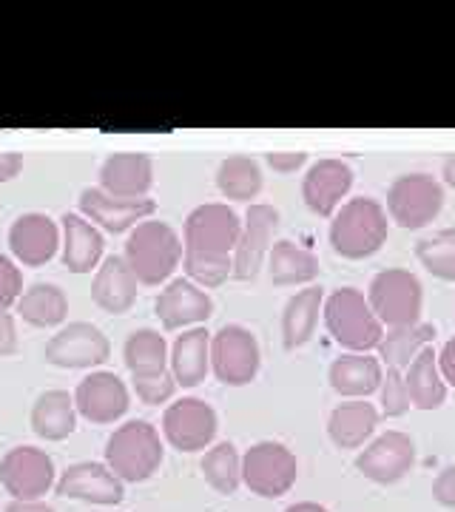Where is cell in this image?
<instances>
[{
  "label": "cell",
  "mask_w": 455,
  "mask_h": 512,
  "mask_svg": "<svg viewBox=\"0 0 455 512\" xmlns=\"http://www.w3.org/2000/svg\"><path fill=\"white\" fill-rule=\"evenodd\" d=\"M242 220L225 202L197 205L182 228V268L185 279L202 288H217L234 276V251H237Z\"/></svg>",
  "instance_id": "1"
},
{
  "label": "cell",
  "mask_w": 455,
  "mask_h": 512,
  "mask_svg": "<svg viewBox=\"0 0 455 512\" xmlns=\"http://www.w3.org/2000/svg\"><path fill=\"white\" fill-rule=\"evenodd\" d=\"M390 234V217L373 197L347 200L330 222V248L345 259H367L379 254Z\"/></svg>",
  "instance_id": "2"
},
{
  "label": "cell",
  "mask_w": 455,
  "mask_h": 512,
  "mask_svg": "<svg viewBox=\"0 0 455 512\" xmlns=\"http://www.w3.org/2000/svg\"><path fill=\"white\" fill-rule=\"evenodd\" d=\"M123 259L140 285H163L182 262L180 234L163 220L140 222L126 239Z\"/></svg>",
  "instance_id": "3"
},
{
  "label": "cell",
  "mask_w": 455,
  "mask_h": 512,
  "mask_svg": "<svg viewBox=\"0 0 455 512\" xmlns=\"http://www.w3.org/2000/svg\"><path fill=\"white\" fill-rule=\"evenodd\" d=\"M163 456L160 433L148 421H126L106 444V464L123 484H137L154 476L163 464Z\"/></svg>",
  "instance_id": "4"
},
{
  "label": "cell",
  "mask_w": 455,
  "mask_h": 512,
  "mask_svg": "<svg viewBox=\"0 0 455 512\" xmlns=\"http://www.w3.org/2000/svg\"><path fill=\"white\" fill-rule=\"evenodd\" d=\"M322 316H325L330 336L353 353L376 350L382 342L384 325L376 319L364 293L356 288H339L330 293L325 299Z\"/></svg>",
  "instance_id": "5"
},
{
  "label": "cell",
  "mask_w": 455,
  "mask_h": 512,
  "mask_svg": "<svg viewBox=\"0 0 455 512\" xmlns=\"http://www.w3.org/2000/svg\"><path fill=\"white\" fill-rule=\"evenodd\" d=\"M367 302L376 313V319L387 328H407L421 319L424 291L419 276L404 268H387L373 276Z\"/></svg>",
  "instance_id": "6"
},
{
  "label": "cell",
  "mask_w": 455,
  "mask_h": 512,
  "mask_svg": "<svg viewBox=\"0 0 455 512\" xmlns=\"http://www.w3.org/2000/svg\"><path fill=\"white\" fill-rule=\"evenodd\" d=\"M441 208H444V185L433 174H404L393 180L387 191V214L407 231H419L430 225L441 214Z\"/></svg>",
  "instance_id": "7"
},
{
  "label": "cell",
  "mask_w": 455,
  "mask_h": 512,
  "mask_svg": "<svg viewBox=\"0 0 455 512\" xmlns=\"http://www.w3.org/2000/svg\"><path fill=\"white\" fill-rule=\"evenodd\" d=\"M299 476L296 456L279 441H259L242 456V481L262 498H282Z\"/></svg>",
  "instance_id": "8"
},
{
  "label": "cell",
  "mask_w": 455,
  "mask_h": 512,
  "mask_svg": "<svg viewBox=\"0 0 455 512\" xmlns=\"http://www.w3.org/2000/svg\"><path fill=\"white\" fill-rule=\"evenodd\" d=\"M262 365L259 342L242 325H225L211 336V370L228 387L251 384Z\"/></svg>",
  "instance_id": "9"
},
{
  "label": "cell",
  "mask_w": 455,
  "mask_h": 512,
  "mask_svg": "<svg viewBox=\"0 0 455 512\" xmlns=\"http://www.w3.org/2000/svg\"><path fill=\"white\" fill-rule=\"evenodd\" d=\"M46 362L63 370H91L109 362V336L91 322H69L46 342Z\"/></svg>",
  "instance_id": "10"
},
{
  "label": "cell",
  "mask_w": 455,
  "mask_h": 512,
  "mask_svg": "<svg viewBox=\"0 0 455 512\" xmlns=\"http://www.w3.org/2000/svg\"><path fill=\"white\" fill-rule=\"evenodd\" d=\"M0 484L12 501H40L55 487V461L37 447H15L0 461Z\"/></svg>",
  "instance_id": "11"
},
{
  "label": "cell",
  "mask_w": 455,
  "mask_h": 512,
  "mask_svg": "<svg viewBox=\"0 0 455 512\" xmlns=\"http://www.w3.org/2000/svg\"><path fill=\"white\" fill-rule=\"evenodd\" d=\"M217 410L202 399H177L163 413L165 441L180 453H200L217 439Z\"/></svg>",
  "instance_id": "12"
},
{
  "label": "cell",
  "mask_w": 455,
  "mask_h": 512,
  "mask_svg": "<svg viewBox=\"0 0 455 512\" xmlns=\"http://www.w3.org/2000/svg\"><path fill=\"white\" fill-rule=\"evenodd\" d=\"M276 228H279V211L273 205L259 202V205L248 208L237 251H234V276L239 282H254L259 276L262 265L268 262V254H271Z\"/></svg>",
  "instance_id": "13"
},
{
  "label": "cell",
  "mask_w": 455,
  "mask_h": 512,
  "mask_svg": "<svg viewBox=\"0 0 455 512\" xmlns=\"http://www.w3.org/2000/svg\"><path fill=\"white\" fill-rule=\"evenodd\" d=\"M416 464V444L401 430H387L364 447L356 467L364 478L376 484H396Z\"/></svg>",
  "instance_id": "14"
},
{
  "label": "cell",
  "mask_w": 455,
  "mask_h": 512,
  "mask_svg": "<svg viewBox=\"0 0 455 512\" xmlns=\"http://www.w3.org/2000/svg\"><path fill=\"white\" fill-rule=\"evenodd\" d=\"M80 217H86L91 225L109 231V234H126L134 231L140 222L157 214V202L146 197V200H117L109 197L100 185L97 188H86L80 194Z\"/></svg>",
  "instance_id": "15"
},
{
  "label": "cell",
  "mask_w": 455,
  "mask_h": 512,
  "mask_svg": "<svg viewBox=\"0 0 455 512\" xmlns=\"http://www.w3.org/2000/svg\"><path fill=\"white\" fill-rule=\"evenodd\" d=\"M154 313L165 330L200 328L214 313V299L191 279H171L157 296Z\"/></svg>",
  "instance_id": "16"
},
{
  "label": "cell",
  "mask_w": 455,
  "mask_h": 512,
  "mask_svg": "<svg viewBox=\"0 0 455 512\" xmlns=\"http://www.w3.org/2000/svg\"><path fill=\"white\" fill-rule=\"evenodd\" d=\"M128 404H131L128 387L120 376H114L109 370L91 373L74 390V407L91 424H109V421L123 419L128 413Z\"/></svg>",
  "instance_id": "17"
},
{
  "label": "cell",
  "mask_w": 455,
  "mask_h": 512,
  "mask_svg": "<svg viewBox=\"0 0 455 512\" xmlns=\"http://www.w3.org/2000/svg\"><path fill=\"white\" fill-rule=\"evenodd\" d=\"M55 493L60 498H77L97 507H117L126 498L123 481L111 473L109 464H97V461L72 464L57 481Z\"/></svg>",
  "instance_id": "18"
},
{
  "label": "cell",
  "mask_w": 455,
  "mask_h": 512,
  "mask_svg": "<svg viewBox=\"0 0 455 512\" xmlns=\"http://www.w3.org/2000/svg\"><path fill=\"white\" fill-rule=\"evenodd\" d=\"M353 188V168L342 160H319L305 171L302 200L316 217H333Z\"/></svg>",
  "instance_id": "19"
},
{
  "label": "cell",
  "mask_w": 455,
  "mask_h": 512,
  "mask_svg": "<svg viewBox=\"0 0 455 512\" xmlns=\"http://www.w3.org/2000/svg\"><path fill=\"white\" fill-rule=\"evenodd\" d=\"M154 185V160L137 151L109 154L100 168V188L117 200H146Z\"/></svg>",
  "instance_id": "20"
},
{
  "label": "cell",
  "mask_w": 455,
  "mask_h": 512,
  "mask_svg": "<svg viewBox=\"0 0 455 512\" xmlns=\"http://www.w3.org/2000/svg\"><path fill=\"white\" fill-rule=\"evenodd\" d=\"M60 239L63 237L57 231L55 220L46 214H23L9 228L12 256L29 268H40V265L52 262L60 248Z\"/></svg>",
  "instance_id": "21"
},
{
  "label": "cell",
  "mask_w": 455,
  "mask_h": 512,
  "mask_svg": "<svg viewBox=\"0 0 455 512\" xmlns=\"http://www.w3.org/2000/svg\"><path fill=\"white\" fill-rule=\"evenodd\" d=\"M137 276L131 274L128 262L123 256H109L100 262L94 282H91V299L100 311L120 316L131 311V305L137 302Z\"/></svg>",
  "instance_id": "22"
},
{
  "label": "cell",
  "mask_w": 455,
  "mask_h": 512,
  "mask_svg": "<svg viewBox=\"0 0 455 512\" xmlns=\"http://www.w3.org/2000/svg\"><path fill=\"white\" fill-rule=\"evenodd\" d=\"M106 239L80 214H63V265L69 274H91L103 262Z\"/></svg>",
  "instance_id": "23"
},
{
  "label": "cell",
  "mask_w": 455,
  "mask_h": 512,
  "mask_svg": "<svg viewBox=\"0 0 455 512\" xmlns=\"http://www.w3.org/2000/svg\"><path fill=\"white\" fill-rule=\"evenodd\" d=\"M382 362L367 353H345L328 370L330 387L342 399H367L382 387Z\"/></svg>",
  "instance_id": "24"
},
{
  "label": "cell",
  "mask_w": 455,
  "mask_h": 512,
  "mask_svg": "<svg viewBox=\"0 0 455 512\" xmlns=\"http://www.w3.org/2000/svg\"><path fill=\"white\" fill-rule=\"evenodd\" d=\"M171 373L180 387H197L211 370V333L205 328H188L171 345Z\"/></svg>",
  "instance_id": "25"
},
{
  "label": "cell",
  "mask_w": 455,
  "mask_h": 512,
  "mask_svg": "<svg viewBox=\"0 0 455 512\" xmlns=\"http://www.w3.org/2000/svg\"><path fill=\"white\" fill-rule=\"evenodd\" d=\"M325 308V291L322 285H308L296 291L282 313V345L285 350H296L308 345L319 325V313Z\"/></svg>",
  "instance_id": "26"
},
{
  "label": "cell",
  "mask_w": 455,
  "mask_h": 512,
  "mask_svg": "<svg viewBox=\"0 0 455 512\" xmlns=\"http://www.w3.org/2000/svg\"><path fill=\"white\" fill-rule=\"evenodd\" d=\"M376 427H379V410L367 399H350L330 413L328 436L336 447L356 450V447H364L370 441Z\"/></svg>",
  "instance_id": "27"
},
{
  "label": "cell",
  "mask_w": 455,
  "mask_h": 512,
  "mask_svg": "<svg viewBox=\"0 0 455 512\" xmlns=\"http://www.w3.org/2000/svg\"><path fill=\"white\" fill-rule=\"evenodd\" d=\"M268 274L276 288L310 285L319 276V259L313 251L296 245L291 239H279L273 242L271 254H268Z\"/></svg>",
  "instance_id": "28"
},
{
  "label": "cell",
  "mask_w": 455,
  "mask_h": 512,
  "mask_svg": "<svg viewBox=\"0 0 455 512\" xmlns=\"http://www.w3.org/2000/svg\"><path fill=\"white\" fill-rule=\"evenodd\" d=\"M77 427V407L74 396L66 390H46L32 407V430L37 439L63 441L69 439Z\"/></svg>",
  "instance_id": "29"
},
{
  "label": "cell",
  "mask_w": 455,
  "mask_h": 512,
  "mask_svg": "<svg viewBox=\"0 0 455 512\" xmlns=\"http://www.w3.org/2000/svg\"><path fill=\"white\" fill-rule=\"evenodd\" d=\"M18 316L32 328H60L69 316V296L57 285L35 282L18 299Z\"/></svg>",
  "instance_id": "30"
},
{
  "label": "cell",
  "mask_w": 455,
  "mask_h": 512,
  "mask_svg": "<svg viewBox=\"0 0 455 512\" xmlns=\"http://www.w3.org/2000/svg\"><path fill=\"white\" fill-rule=\"evenodd\" d=\"M404 382L410 390V404L419 410H438L447 399V382L438 370V353L424 348L404 370Z\"/></svg>",
  "instance_id": "31"
},
{
  "label": "cell",
  "mask_w": 455,
  "mask_h": 512,
  "mask_svg": "<svg viewBox=\"0 0 455 512\" xmlns=\"http://www.w3.org/2000/svg\"><path fill=\"white\" fill-rule=\"evenodd\" d=\"M433 342H436V325L416 322V325H407V328L384 330L382 342H379L376 350L382 353V362L387 367L407 370L421 350L430 348Z\"/></svg>",
  "instance_id": "32"
},
{
  "label": "cell",
  "mask_w": 455,
  "mask_h": 512,
  "mask_svg": "<svg viewBox=\"0 0 455 512\" xmlns=\"http://www.w3.org/2000/svg\"><path fill=\"white\" fill-rule=\"evenodd\" d=\"M168 342L163 339L160 330L140 328L137 333H131L123 348V359L126 367L131 370V376H157L168 370Z\"/></svg>",
  "instance_id": "33"
},
{
  "label": "cell",
  "mask_w": 455,
  "mask_h": 512,
  "mask_svg": "<svg viewBox=\"0 0 455 512\" xmlns=\"http://www.w3.org/2000/svg\"><path fill=\"white\" fill-rule=\"evenodd\" d=\"M217 188L225 200L251 202L262 191V168L254 157L234 154L217 168Z\"/></svg>",
  "instance_id": "34"
},
{
  "label": "cell",
  "mask_w": 455,
  "mask_h": 512,
  "mask_svg": "<svg viewBox=\"0 0 455 512\" xmlns=\"http://www.w3.org/2000/svg\"><path fill=\"white\" fill-rule=\"evenodd\" d=\"M202 476L222 495H234L242 484V456L231 441L214 444L202 458Z\"/></svg>",
  "instance_id": "35"
},
{
  "label": "cell",
  "mask_w": 455,
  "mask_h": 512,
  "mask_svg": "<svg viewBox=\"0 0 455 512\" xmlns=\"http://www.w3.org/2000/svg\"><path fill=\"white\" fill-rule=\"evenodd\" d=\"M416 259L424 265L427 274L444 279V282H455V228H444V231L419 239Z\"/></svg>",
  "instance_id": "36"
},
{
  "label": "cell",
  "mask_w": 455,
  "mask_h": 512,
  "mask_svg": "<svg viewBox=\"0 0 455 512\" xmlns=\"http://www.w3.org/2000/svg\"><path fill=\"white\" fill-rule=\"evenodd\" d=\"M131 382H134V393H137V399L148 407H160L168 399H174V393H177V379H174V373L171 370H165V373H157V376H131Z\"/></svg>",
  "instance_id": "37"
},
{
  "label": "cell",
  "mask_w": 455,
  "mask_h": 512,
  "mask_svg": "<svg viewBox=\"0 0 455 512\" xmlns=\"http://www.w3.org/2000/svg\"><path fill=\"white\" fill-rule=\"evenodd\" d=\"M379 393H382V410L387 416H393V419H399V416H404L413 407L410 404V390H407V382H404V370L387 367Z\"/></svg>",
  "instance_id": "38"
},
{
  "label": "cell",
  "mask_w": 455,
  "mask_h": 512,
  "mask_svg": "<svg viewBox=\"0 0 455 512\" xmlns=\"http://www.w3.org/2000/svg\"><path fill=\"white\" fill-rule=\"evenodd\" d=\"M20 296H23V274L9 256L0 254V311L18 305Z\"/></svg>",
  "instance_id": "39"
},
{
  "label": "cell",
  "mask_w": 455,
  "mask_h": 512,
  "mask_svg": "<svg viewBox=\"0 0 455 512\" xmlns=\"http://www.w3.org/2000/svg\"><path fill=\"white\" fill-rule=\"evenodd\" d=\"M433 498H436L441 507L455 510V464L453 467H444L433 481Z\"/></svg>",
  "instance_id": "40"
},
{
  "label": "cell",
  "mask_w": 455,
  "mask_h": 512,
  "mask_svg": "<svg viewBox=\"0 0 455 512\" xmlns=\"http://www.w3.org/2000/svg\"><path fill=\"white\" fill-rule=\"evenodd\" d=\"M265 160L276 174H293V171H299L302 165L308 163V154L305 151H271Z\"/></svg>",
  "instance_id": "41"
},
{
  "label": "cell",
  "mask_w": 455,
  "mask_h": 512,
  "mask_svg": "<svg viewBox=\"0 0 455 512\" xmlns=\"http://www.w3.org/2000/svg\"><path fill=\"white\" fill-rule=\"evenodd\" d=\"M18 350V325L9 311H0V356H12Z\"/></svg>",
  "instance_id": "42"
},
{
  "label": "cell",
  "mask_w": 455,
  "mask_h": 512,
  "mask_svg": "<svg viewBox=\"0 0 455 512\" xmlns=\"http://www.w3.org/2000/svg\"><path fill=\"white\" fill-rule=\"evenodd\" d=\"M438 370H441L447 387H455V336L447 339V345L438 353Z\"/></svg>",
  "instance_id": "43"
},
{
  "label": "cell",
  "mask_w": 455,
  "mask_h": 512,
  "mask_svg": "<svg viewBox=\"0 0 455 512\" xmlns=\"http://www.w3.org/2000/svg\"><path fill=\"white\" fill-rule=\"evenodd\" d=\"M23 171V157L15 151H0V185L12 183Z\"/></svg>",
  "instance_id": "44"
},
{
  "label": "cell",
  "mask_w": 455,
  "mask_h": 512,
  "mask_svg": "<svg viewBox=\"0 0 455 512\" xmlns=\"http://www.w3.org/2000/svg\"><path fill=\"white\" fill-rule=\"evenodd\" d=\"M6 512H55L49 504H43V501H12Z\"/></svg>",
  "instance_id": "45"
},
{
  "label": "cell",
  "mask_w": 455,
  "mask_h": 512,
  "mask_svg": "<svg viewBox=\"0 0 455 512\" xmlns=\"http://www.w3.org/2000/svg\"><path fill=\"white\" fill-rule=\"evenodd\" d=\"M441 180L450 185V188H455V154L453 157H447L444 165H441Z\"/></svg>",
  "instance_id": "46"
},
{
  "label": "cell",
  "mask_w": 455,
  "mask_h": 512,
  "mask_svg": "<svg viewBox=\"0 0 455 512\" xmlns=\"http://www.w3.org/2000/svg\"><path fill=\"white\" fill-rule=\"evenodd\" d=\"M285 512H328L322 504H313V501H299V504H293Z\"/></svg>",
  "instance_id": "47"
}]
</instances>
